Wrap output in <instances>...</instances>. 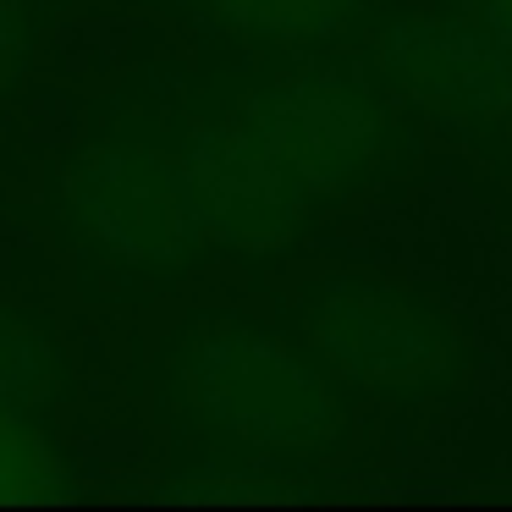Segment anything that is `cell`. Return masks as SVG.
<instances>
[{
  "label": "cell",
  "instance_id": "6da1fadb",
  "mask_svg": "<svg viewBox=\"0 0 512 512\" xmlns=\"http://www.w3.org/2000/svg\"><path fill=\"white\" fill-rule=\"evenodd\" d=\"M149 419L166 441L160 496L248 501L325 490L364 441L369 408L287 331L254 309L204 303L149 353Z\"/></svg>",
  "mask_w": 512,
  "mask_h": 512
},
{
  "label": "cell",
  "instance_id": "7a4b0ae2",
  "mask_svg": "<svg viewBox=\"0 0 512 512\" xmlns=\"http://www.w3.org/2000/svg\"><path fill=\"white\" fill-rule=\"evenodd\" d=\"M50 232L94 303H155L215 265L182 155L177 67H133L83 122L50 193Z\"/></svg>",
  "mask_w": 512,
  "mask_h": 512
},
{
  "label": "cell",
  "instance_id": "3957f363",
  "mask_svg": "<svg viewBox=\"0 0 512 512\" xmlns=\"http://www.w3.org/2000/svg\"><path fill=\"white\" fill-rule=\"evenodd\" d=\"M232 83L248 122L276 144L320 215L358 204L364 193L419 171L430 122L380 72L369 45H342L292 61H248L193 50Z\"/></svg>",
  "mask_w": 512,
  "mask_h": 512
},
{
  "label": "cell",
  "instance_id": "277c9868",
  "mask_svg": "<svg viewBox=\"0 0 512 512\" xmlns=\"http://www.w3.org/2000/svg\"><path fill=\"white\" fill-rule=\"evenodd\" d=\"M276 320L364 408H435L474 386L479 353L441 298L364 270H325L292 287Z\"/></svg>",
  "mask_w": 512,
  "mask_h": 512
},
{
  "label": "cell",
  "instance_id": "5b68a950",
  "mask_svg": "<svg viewBox=\"0 0 512 512\" xmlns=\"http://www.w3.org/2000/svg\"><path fill=\"white\" fill-rule=\"evenodd\" d=\"M182 89V155L215 265L276 270L325 221L292 166L248 122L215 61L193 56L177 67Z\"/></svg>",
  "mask_w": 512,
  "mask_h": 512
},
{
  "label": "cell",
  "instance_id": "8992f818",
  "mask_svg": "<svg viewBox=\"0 0 512 512\" xmlns=\"http://www.w3.org/2000/svg\"><path fill=\"white\" fill-rule=\"evenodd\" d=\"M369 50L452 144L512 111V39L452 0H386L369 23Z\"/></svg>",
  "mask_w": 512,
  "mask_h": 512
},
{
  "label": "cell",
  "instance_id": "52a82bcc",
  "mask_svg": "<svg viewBox=\"0 0 512 512\" xmlns=\"http://www.w3.org/2000/svg\"><path fill=\"white\" fill-rule=\"evenodd\" d=\"M188 28L193 50L248 61H292L342 45H369V23L386 0H149Z\"/></svg>",
  "mask_w": 512,
  "mask_h": 512
},
{
  "label": "cell",
  "instance_id": "ba28073f",
  "mask_svg": "<svg viewBox=\"0 0 512 512\" xmlns=\"http://www.w3.org/2000/svg\"><path fill=\"white\" fill-rule=\"evenodd\" d=\"M78 397V358L61 320L39 303L0 298V408L50 413Z\"/></svg>",
  "mask_w": 512,
  "mask_h": 512
},
{
  "label": "cell",
  "instance_id": "9c48e42d",
  "mask_svg": "<svg viewBox=\"0 0 512 512\" xmlns=\"http://www.w3.org/2000/svg\"><path fill=\"white\" fill-rule=\"evenodd\" d=\"M83 490L89 474L50 413L0 408V501H72Z\"/></svg>",
  "mask_w": 512,
  "mask_h": 512
},
{
  "label": "cell",
  "instance_id": "30bf717a",
  "mask_svg": "<svg viewBox=\"0 0 512 512\" xmlns=\"http://www.w3.org/2000/svg\"><path fill=\"white\" fill-rule=\"evenodd\" d=\"M72 0H0V111L34 72L45 34L67 17Z\"/></svg>",
  "mask_w": 512,
  "mask_h": 512
},
{
  "label": "cell",
  "instance_id": "8fae6325",
  "mask_svg": "<svg viewBox=\"0 0 512 512\" xmlns=\"http://www.w3.org/2000/svg\"><path fill=\"white\" fill-rule=\"evenodd\" d=\"M463 149H468V155H474L485 171H496V177L512 188V111L501 116V122L479 127V133H468Z\"/></svg>",
  "mask_w": 512,
  "mask_h": 512
},
{
  "label": "cell",
  "instance_id": "7c38bea8",
  "mask_svg": "<svg viewBox=\"0 0 512 512\" xmlns=\"http://www.w3.org/2000/svg\"><path fill=\"white\" fill-rule=\"evenodd\" d=\"M452 6H463V12L485 17L490 28H501V34L512 39V0H452Z\"/></svg>",
  "mask_w": 512,
  "mask_h": 512
}]
</instances>
